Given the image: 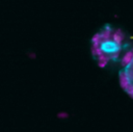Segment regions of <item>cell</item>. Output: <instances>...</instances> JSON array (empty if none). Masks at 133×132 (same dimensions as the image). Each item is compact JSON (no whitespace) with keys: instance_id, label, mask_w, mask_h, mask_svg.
Masks as SVG:
<instances>
[{"instance_id":"obj_1","label":"cell","mask_w":133,"mask_h":132,"mask_svg":"<svg viewBox=\"0 0 133 132\" xmlns=\"http://www.w3.org/2000/svg\"><path fill=\"white\" fill-rule=\"evenodd\" d=\"M123 37L119 33L106 30L94 37L92 54L98 57V64L104 68L110 60H115L122 50Z\"/></svg>"},{"instance_id":"obj_2","label":"cell","mask_w":133,"mask_h":132,"mask_svg":"<svg viewBox=\"0 0 133 132\" xmlns=\"http://www.w3.org/2000/svg\"><path fill=\"white\" fill-rule=\"evenodd\" d=\"M123 69L119 72V82L122 87L133 98V48L122 60Z\"/></svg>"},{"instance_id":"obj_3","label":"cell","mask_w":133,"mask_h":132,"mask_svg":"<svg viewBox=\"0 0 133 132\" xmlns=\"http://www.w3.org/2000/svg\"><path fill=\"white\" fill-rule=\"evenodd\" d=\"M68 116H69V114L66 112H59L58 113V117H60V118H65Z\"/></svg>"}]
</instances>
